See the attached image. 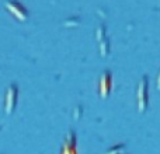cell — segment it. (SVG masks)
Wrapping results in <instances>:
<instances>
[{"label": "cell", "instance_id": "7a4b0ae2", "mask_svg": "<svg viewBox=\"0 0 160 154\" xmlns=\"http://www.w3.org/2000/svg\"><path fill=\"white\" fill-rule=\"evenodd\" d=\"M17 95H18V88H17L16 84H11L10 88L7 90V94H6V113L10 115L14 111V107H16L17 102Z\"/></svg>", "mask_w": 160, "mask_h": 154}, {"label": "cell", "instance_id": "8992f818", "mask_svg": "<svg viewBox=\"0 0 160 154\" xmlns=\"http://www.w3.org/2000/svg\"><path fill=\"white\" fill-rule=\"evenodd\" d=\"M158 88L160 90V72H159V77H158Z\"/></svg>", "mask_w": 160, "mask_h": 154}, {"label": "cell", "instance_id": "3957f363", "mask_svg": "<svg viewBox=\"0 0 160 154\" xmlns=\"http://www.w3.org/2000/svg\"><path fill=\"white\" fill-rule=\"evenodd\" d=\"M111 88H112V76L107 70L102 73L101 79H100V95H101V98H107L108 94L111 93Z\"/></svg>", "mask_w": 160, "mask_h": 154}, {"label": "cell", "instance_id": "5b68a950", "mask_svg": "<svg viewBox=\"0 0 160 154\" xmlns=\"http://www.w3.org/2000/svg\"><path fill=\"white\" fill-rule=\"evenodd\" d=\"M124 149H125V146L124 144H121V146H118V147L111 149L110 152H108V154H119V152H124Z\"/></svg>", "mask_w": 160, "mask_h": 154}, {"label": "cell", "instance_id": "6da1fadb", "mask_svg": "<svg viewBox=\"0 0 160 154\" xmlns=\"http://www.w3.org/2000/svg\"><path fill=\"white\" fill-rule=\"evenodd\" d=\"M149 93H148V77L143 76L138 84V111L143 113L148 108V102H149Z\"/></svg>", "mask_w": 160, "mask_h": 154}, {"label": "cell", "instance_id": "277c9868", "mask_svg": "<svg viewBox=\"0 0 160 154\" xmlns=\"http://www.w3.org/2000/svg\"><path fill=\"white\" fill-rule=\"evenodd\" d=\"M100 51H101V56H107L110 53V42L107 38L100 41Z\"/></svg>", "mask_w": 160, "mask_h": 154}]
</instances>
